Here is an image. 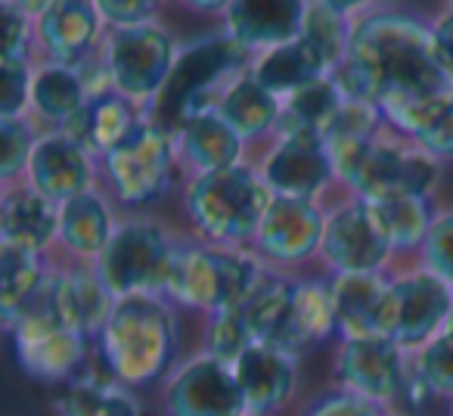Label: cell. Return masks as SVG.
Returning <instances> with one entry per match:
<instances>
[{
  "instance_id": "6da1fadb",
  "label": "cell",
  "mask_w": 453,
  "mask_h": 416,
  "mask_svg": "<svg viewBox=\"0 0 453 416\" xmlns=\"http://www.w3.org/2000/svg\"><path fill=\"white\" fill-rule=\"evenodd\" d=\"M333 78L345 96L382 109L391 131L407 140L441 103L453 100V78L434 44L432 22L403 10L376 7L357 16Z\"/></svg>"
},
{
  "instance_id": "7a4b0ae2",
  "label": "cell",
  "mask_w": 453,
  "mask_h": 416,
  "mask_svg": "<svg viewBox=\"0 0 453 416\" xmlns=\"http://www.w3.org/2000/svg\"><path fill=\"white\" fill-rule=\"evenodd\" d=\"M177 351L174 308L168 298H119L100 335L109 376L125 389H146L168 373Z\"/></svg>"
},
{
  "instance_id": "3957f363",
  "label": "cell",
  "mask_w": 453,
  "mask_h": 416,
  "mask_svg": "<svg viewBox=\"0 0 453 416\" xmlns=\"http://www.w3.org/2000/svg\"><path fill=\"white\" fill-rule=\"evenodd\" d=\"M339 187L354 199L379 202L391 196H432L441 165L413 140L385 127L379 137L326 146Z\"/></svg>"
},
{
  "instance_id": "277c9868",
  "label": "cell",
  "mask_w": 453,
  "mask_h": 416,
  "mask_svg": "<svg viewBox=\"0 0 453 416\" xmlns=\"http://www.w3.org/2000/svg\"><path fill=\"white\" fill-rule=\"evenodd\" d=\"M271 199L273 193L261 181L258 168L242 162L234 168L189 177L183 187V215L196 240L249 249Z\"/></svg>"
},
{
  "instance_id": "5b68a950",
  "label": "cell",
  "mask_w": 453,
  "mask_h": 416,
  "mask_svg": "<svg viewBox=\"0 0 453 416\" xmlns=\"http://www.w3.org/2000/svg\"><path fill=\"white\" fill-rule=\"evenodd\" d=\"M265 273L267 265L249 249L187 240L177 255L165 298L214 317L246 302Z\"/></svg>"
},
{
  "instance_id": "8992f818",
  "label": "cell",
  "mask_w": 453,
  "mask_h": 416,
  "mask_svg": "<svg viewBox=\"0 0 453 416\" xmlns=\"http://www.w3.org/2000/svg\"><path fill=\"white\" fill-rule=\"evenodd\" d=\"M183 243L187 240L165 227L158 218L131 212V215L119 218V227L109 240L106 252L94 261V267L115 298H165Z\"/></svg>"
},
{
  "instance_id": "52a82bcc",
  "label": "cell",
  "mask_w": 453,
  "mask_h": 416,
  "mask_svg": "<svg viewBox=\"0 0 453 416\" xmlns=\"http://www.w3.org/2000/svg\"><path fill=\"white\" fill-rule=\"evenodd\" d=\"M7 329L13 335L19 370L35 382H69L88 358L90 339L59 317L57 298H53V267L47 271V280L32 296V302L7 323Z\"/></svg>"
},
{
  "instance_id": "ba28073f",
  "label": "cell",
  "mask_w": 453,
  "mask_h": 416,
  "mask_svg": "<svg viewBox=\"0 0 453 416\" xmlns=\"http://www.w3.org/2000/svg\"><path fill=\"white\" fill-rule=\"evenodd\" d=\"M174 131L146 115L134 134L100 158V181L106 196L127 212L152 205L174 183L177 171Z\"/></svg>"
},
{
  "instance_id": "9c48e42d",
  "label": "cell",
  "mask_w": 453,
  "mask_h": 416,
  "mask_svg": "<svg viewBox=\"0 0 453 416\" xmlns=\"http://www.w3.org/2000/svg\"><path fill=\"white\" fill-rule=\"evenodd\" d=\"M100 50L115 94L127 96L150 115L156 112V103L162 100L183 53L174 35L158 19L131 28H106Z\"/></svg>"
},
{
  "instance_id": "30bf717a",
  "label": "cell",
  "mask_w": 453,
  "mask_h": 416,
  "mask_svg": "<svg viewBox=\"0 0 453 416\" xmlns=\"http://www.w3.org/2000/svg\"><path fill=\"white\" fill-rule=\"evenodd\" d=\"M453 286L426 267L395 273L376 314V335H385L403 351L422 348L444 329L450 314Z\"/></svg>"
},
{
  "instance_id": "8fae6325",
  "label": "cell",
  "mask_w": 453,
  "mask_h": 416,
  "mask_svg": "<svg viewBox=\"0 0 453 416\" xmlns=\"http://www.w3.org/2000/svg\"><path fill=\"white\" fill-rule=\"evenodd\" d=\"M391 258L395 246L372 202L348 196L326 212L320 261L333 273H385Z\"/></svg>"
},
{
  "instance_id": "7c38bea8",
  "label": "cell",
  "mask_w": 453,
  "mask_h": 416,
  "mask_svg": "<svg viewBox=\"0 0 453 416\" xmlns=\"http://www.w3.org/2000/svg\"><path fill=\"white\" fill-rule=\"evenodd\" d=\"M326 212L314 199L273 196L261 227L252 240V252L267 267H298L320 258Z\"/></svg>"
},
{
  "instance_id": "4fadbf2b",
  "label": "cell",
  "mask_w": 453,
  "mask_h": 416,
  "mask_svg": "<svg viewBox=\"0 0 453 416\" xmlns=\"http://www.w3.org/2000/svg\"><path fill=\"white\" fill-rule=\"evenodd\" d=\"M333 373L339 379V389L366 397V401H376L382 407L403 397L410 382L403 348H397L385 335L342 339L333 360Z\"/></svg>"
},
{
  "instance_id": "5bb4252c",
  "label": "cell",
  "mask_w": 453,
  "mask_h": 416,
  "mask_svg": "<svg viewBox=\"0 0 453 416\" xmlns=\"http://www.w3.org/2000/svg\"><path fill=\"white\" fill-rule=\"evenodd\" d=\"M258 174L273 196H292V199L320 202L323 193L339 187L326 143L304 134L273 137L271 150L258 165Z\"/></svg>"
},
{
  "instance_id": "9a60e30c",
  "label": "cell",
  "mask_w": 453,
  "mask_h": 416,
  "mask_svg": "<svg viewBox=\"0 0 453 416\" xmlns=\"http://www.w3.org/2000/svg\"><path fill=\"white\" fill-rule=\"evenodd\" d=\"M168 416H246L236 373L224 360L208 354L183 364L165 385Z\"/></svg>"
},
{
  "instance_id": "2e32d148",
  "label": "cell",
  "mask_w": 453,
  "mask_h": 416,
  "mask_svg": "<svg viewBox=\"0 0 453 416\" xmlns=\"http://www.w3.org/2000/svg\"><path fill=\"white\" fill-rule=\"evenodd\" d=\"M311 4L314 0H230L220 19V35L242 53L255 57L302 38Z\"/></svg>"
},
{
  "instance_id": "e0dca14e",
  "label": "cell",
  "mask_w": 453,
  "mask_h": 416,
  "mask_svg": "<svg viewBox=\"0 0 453 416\" xmlns=\"http://www.w3.org/2000/svg\"><path fill=\"white\" fill-rule=\"evenodd\" d=\"M22 183H28L35 193L47 196L57 205H63V202L75 199V196L96 189L100 162L81 143L65 137L63 131H47L35 143L32 162H28Z\"/></svg>"
},
{
  "instance_id": "ac0fdd59",
  "label": "cell",
  "mask_w": 453,
  "mask_h": 416,
  "mask_svg": "<svg viewBox=\"0 0 453 416\" xmlns=\"http://www.w3.org/2000/svg\"><path fill=\"white\" fill-rule=\"evenodd\" d=\"M106 22L94 0H57L35 19V50L50 63L78 65L100 50Z\"/></svg>"
},
{
  "instance_id": "d6986e66",
  "label": "cell",
  "mask_w": 453,
  "mask_h": 416,
  "mask_svg": "<svg viewBox=\"0 0 453 416\" xmlns=\"http://www.w3.org/2000/svg\"><path fill=\"white\" fill-rule=\"evenodd\" d=\"M211 109L234 127L242 137V143L252 146L261 140H273L280 127V115H283V100L273 96L258 78L252 75V69L240 65L236 72L226 75V81H220V88L211 96Z\"/></svg>"
},
{
  "instance_id": "ffe728a7",
  "label": "cell",
  "mask_w": 453,
  "mask_h": 416,
  "mask_svg": "<svg viewBox=\"0 0 453 416\" xmlns=\"http://www.w3.org/2000/svg\"><path fill=\"white\" fill-rule=\"evenodd\" d=\"M249 416H271L292 401L298 385L296 358L271 342H255L234 364Z\"/></svg>"
},
{
  "instance_id": "44dd1931",
  "label": "cell",
  "mask_w": 453,
  "mask_h": 416,
  "mask_svg": "<svg viewBox=\"0 0 453 416\" xmlns=\"http://www.w3.org/2000/svg\"><path fill=\"white\" fill-rule=\"evenodd\" d=\"M335 333H339V320H335L329 280L308 277L296 280L289 308H286L283 320H280V327L273 329V335L267 342L277 345L280 351L298 358V354L311 351V348L326 345Z\"/></svg>"
},
{
  "instance_id": "7402d4cb",
  "label": "cell",
  "mask_w": 453,
  "mask_h": 416,
  "mask_svg": "<svg viewBox=\"0 0 453 416\" xmlns=\"http://www.w3.org/2000/svg\"><path fill=\"white\" fill-rule=\"evenodd\" d=\"M177 162L189 177L234 168L246 162V143L214 109H199L174 127Z\"/></svg>"
},
{
  "instance_id": "603a6c76",
  "label": "cell",
  "mask_w": 453,
  "mask_h": 416,
  "mask_svg": "<svg viewBox=\"0 0 453 416\" xmlns=\"http://www.w3.org/2000/svg\"><path fill=\"white\" fill-rule=\"evenodd\" d=\"M252 75L271 90L280 100H289L292 94H298L308 84L329 78L335 72V59L317 44L311 35L289 41V44L271 47L265 53H255L249 59Z\"/></svg>"
},
{
  "instance_id": "cb8c5ba5",
  "label": "cell",
  "mask_w": 453,
  "mask_h": 416,
  "mask_svg": "<svg viewBox=\"0 0 453 416\" xmlns=\"http://www.w3.org/2000/svg\"><path fill=\"white\" fill-rule=\"evenodd\" d=\"M53 298H57L59 317L88 339H100L103 327L119 302L100 280L96 267L84 265V261L53 267Z\"/></svg>"
},
{
  "instance_id": "d4e9b609",
  "label": "cell",
  "mask_w": 453,
  "mask_h": 416,
  "mask_svg": "<svg viewBox=\"0 0 453 416\" xmlns=\"http://www.w3.org/2000/svg\"><path fill=\"white\" fill-rule=\"evenodd\" d=\"M59 236V205L35 193L28 183L4 187L0 202V246L47 255Z\"/></svg>"
},
{
  "instance_id": "484cf974",
  "label": "cell",
  "mask_w": 453,
  "mask_h": 416,
  "mask_svg": "<svg viewBox=\"0 0 453 416\" xmlns=\"http://www.w3.org/2000/svg\"><path fill=\"white\" fill-rule=\"evenodd\" d=\"M146 115L150 112L140 109L137 103H131L127 96L109 90V94L90 96L88 106L78 115H72L59 131L75 140V143H81L84 150L100 162L109 150H115V146L131 137L134 127H137Z\"/></svg>"
},
{
  "instance_id": "4316f807",
  "label": "cell",
  "mask_w": 453,
  "mask_h": 416,
  "mask_svg": "<svg viewBox=\"0 0 453 416\" xmlns=\"http://www.w3.org/2000/svg\"><path fill=\"white\" fill-rule=\"evenodd\" d=\"M115 227H119V218L109 205V196L100 189H90V193L75 196V199L59 205L57 246H63V252H69L72 261L94 265L106 252Z\"/></svg>"
},
{
  "instance_id": "83f0119b",
  "label": "cell",
  "mask_w": 453,
  "mask_h": 416,
  "mask_svg": "<svg viewBox=\"0 0 453 416\" xmlns=\"http://www.w3.org/2000/svg\"><path fill=\"white\" fill-rule=\"evenodd\" d=\"M88 100L90 94L75 65L50 63V59H41L35 65L32 100H28V115L35 121H44L50 125V131H59L72 115L88 106Z\"/></svg>"
},
{
  "instance_id": "f1b7e54d",
  "label": "cell",
  "mask_w": 453,
  "mask_h": 416,
  "mask_svg": "<svg viewBox=\"0 0 453 416\" xmlns=\"http://www.w3.org/2000/svg\"><path fill=\"white\" fill-rule=\"evenodd\" d=\"M388 280L391 277L385 273H333L329 289H333L342 339L376 335V314L385 289H388Z\"/></svg>"
},
{
  "instance_id": "f546056e",
  "label": "cell",
  "mask_w": 453,
  "mask_h": 416,
  "mask_svg": "<svg viewBox=\"0 0 453 416\" xmlns=\"http://www.w3.org/2000/svg\"><path fill=\"white\" fill-rule=\"evenodd\" d=\"M345 94L335 84V78H320V81L308 84L289 100H283V115H280L277 137L286 134H304V137H326L333 127L335 115H339Z\"/></svg>"
},
{
  "instance_id": "4dcf8cb0",
  "label": "cell",
  "mask_w": 453,
  "mask_h": 416,
  "mask_svg": "<svg viewBox=\"0 0 453 416\" xmlns=\"http://www.w3.org/2000/svg\"><path fill=\"white\" fill-rule=\"evenodd\" d=\"M47 271H50L47 255L0 246V317H4V327L32 302V296L47 280Z\"/></svg>"
},
{
  "instance_id": "1f68e13d",
  "label": "cell",
  "mask_w": 453,
  "mask_h": 416,
  "mask_svg": "<svg viewBox=\"0 0 453 416\" xmlns=\"http://www.w3.org/2000/svg\"><path fill=\"white\" fill-rule=\"evenodd\" d=\"M382 218L388 240L397 252H419L422 240L434 224V212L428 196H391V199L372 202Z\"/></svg>"
},
{
  "instance_id": "d6a6232c",
  "label": "cell",
  "mask_w": 453,
  "mask_h": 416,
  "mask_svg": "<svg viewBox=\"0 0 453 416\" xmlns=\"http://www.w3.org/2000/svg\"><path fill=\"white\" fill-rule=\"evenodd\" d=\"M57 416H140L134 395L119 382H72L57 397Z\"/></svg>"
},
{
  "instance_id": "836d02e7",
  "label": "cell",
  "mask_w": 453,
  "mask_h": 416,
  "mask_svg": "<svg viewBox=\"0 0 453 416\" xmlns=\"http://www.w3.org/2000/svg\"><path fill=\"white\" fill-rule=\"evenodd\" d=\"M38 140L41 131L32 115L0 119V177H4V187H13L19 177H26Z\"/></svg>"
},
{
  "instance_id": "e575fe53",
  "label": "cell",
  "mask_w": 453,
  "mask_h": 416,
  "mask_svg": "<svg viewBox=\"0 0 453 416\" xmlns=\"http://www.w3.org/2000/svg\"><path fill=\"white\" fill-rule=\"evenodd\" d=\"M416 379L426 385L428 395L453 397V329H441L416 351Z\"/></svg>"
},
{
  "instance_id": "d590c367",
  "label": "cell",
  "mask_w": 453,
  "mask_h": 416,
  "mask_svg": "<svg viewBox=\"0 0 453 416\" xmlns=\"http://www.w3.org/2000/svg\"><path fill=\"white\" fill-rule=\"evenodd\" d=\"M32 59H4L0 57V119H19L28 115L32 100Z\"/></svg>"
},
{
  "instance_id": "8d00e7d4",
  "label": "cell",
  "mask_w": 453,
  "mask_h": 416,
  "mask_svg": "<svg viewBox=\"0 0 453 416\" xmlns=\"http://www.w3.org/2000/svg\"><path fill=\"white\" fill-rule=\"evenodd\" d=\"M419 267L453 286V208L434 215V224L419 246Z\"/></svg>"
},
{
  "instance_id": "74e56055",
  "label": "cell",
  "mask_w": 453,
  "mask_h": 416,
  "mask_svg": "<svg viewBox=\"0 0 453 416\" xmlns=\"http://www.w3.org/2000/svg\"><path fill=\"white\" fill-rule=\"evenodd\" d=\"M413 143L438 162H453V100H444L428 115L426 125L413 134Z\"/></svg>"
},
{
  "instance_id": "f35d334b",
  "label": "cell",
  "mask_w": 453,
  "mask_h": 416,
  "mask_svg": "<svg viewBox=\"0 0 453 416\" xmlns=\"http://www.w3.org/2000/svg\"><path fill=\"white\" fill-rule=\"evenodd\" d=\"M106 28H131L156 22L165 0H94Z\"/></svg>"
},
{
  "instance_id": "ab89813d",
  "label": "cell",
  "mask_w": 453,
  "mask_h": 416,
  "mask_svg": "<svg viewBox=\"0 0 453 416\" xmlns=\"http://www.w3.org/2000/svg\"><path fill=\"white\" fill-rule=\"evenodd\" d=\"M304 416H385V410H382V404L366 401V397L339 389V391H329V395L317 397Z\"/></svg>"
},
{
  "instance_id": "60d3db41",
  "label": "cell",
  "mask_w": 453,
  "mask_h": 416,
  "mask_svg": "<svg viewBox=\"0 0 453 416\" xmlns=\"http://www.w3.org/2000/svg\"><path fill=\"white\" fill-rule=\"evenodd\" d=\"M35 50V19L22 16L19 10L4 7V59H32Z\"/></svg>"
},
{
  "instance_id": "b9f144b4",
  "label": "cell",
  "mask_w": 453,
  "mask_h": 416,
  "mask_svg": "<svg viewBox=\"0 0 453 416\" xmlns=\"http://www.w3.org/2000/svg\"><path fill=\"white\" fill-rule=\"evenodd\" d=\"M432 35H434V44H438L441 59H444L447 72H450V78H453V7L441 10V13L434 16Z\"/></svg>"
},
{
  "instance_id": "7bdbcfd3",
  "label": "cell",
  "mask_w": 453,
  "mask_h": 416,
  "mask_svg": "<svg viewBox=\"0 0 453 416\" xmlns=\"http://www.w3.org/2000/svg\"><path fill=\"white\" fill-rule=\"evenodd\" d=\"M314 4L333 10V13H339L342 19H348V22H354L357 16L370 13V10L382 7V0H314Z\"/></svg>"
},
{
  "instance_id": "ee69618b",
  "label": "cell",
  "mask_w": 453,
  "mask_h": 416,
  "mask_svg": "<svg viewBox=\"0 0 453 416\" xmlns=\"http://www.w3.org/2000/svg\"><path fill=\"white\" fill-rule=\"evenodd\" d=\"M177 7H183L187 13L196 16H220L224 19L226 7H230V0H174Z\"/></svg>"
},
{
  "instance_id": "f6af8a7d",
  "label": "cell",
  "mask_w": 453,
  "mask_h": 416,
  "mask_svg": "<svg viewBox=\"0 0 453 416\" xmlns=\"http://www.w3.org/2000/svg\"><path fill=\"white\" fill-rule=\"evenodd\" d=\"M0 4H4V7L19 10V13L28 16V19H38V16H44L57 0H0Z\"/></svg>"
},
{
  "instance_id": "bcb514c9",
  "label": "cell",
  "mask_w": 453,
  "mask_h": 416,
  "mask_svg": "<svg viewBox=\"0 0 453 416\" xmlns=\"http://www.w3.org/2000/svg\"><path fill=\"white\" fill-rule=\"evenodd\" d=\"M444 329H453V302H450V314H447V323H444Z\"/></svg>"
},
{
  "instance_id": "7dc6e473",
  "label": "cell",
  "mask_w": 453,
  "mask_h": 416,
  "mask_svg": "<svg viewBox=\"0 0 453 416\" xmlns=\"http://www.w3.org/2000/svg\"><path fill=\"white\" fill-rule=\"evenodd\" d=\"M447 7H453V0H447Z\"/></svg>"
},
{
  "instance_id": "c3c4849f",
  "label": "cell",
  "mask_w": 453,
  "mask_h": 416,
  "mask_svg": "<svg viewBox=\"0 0 453 416\" xmlns=\"http://www.w3.org/2000/svg\"><path fill=\"white\" fill-rule=\"evenodd\" d=\"M450 416H453V407H450Z\"/></svg>"
},
{
  "instance_id": "681fc988",
  "label": "cell",
  "mask_w": 453,
  "mask_h": 416,
  "mask_svg": "<svg viewBox=\"0 0 453 416\" xmlns=\"http://www.w3.org/2000/svg\"><path fill=\"white\" fill-rule=\"evenodd\" d=\"M246 416H249V413H246Z\"/></svg>"
}]
</instances>
